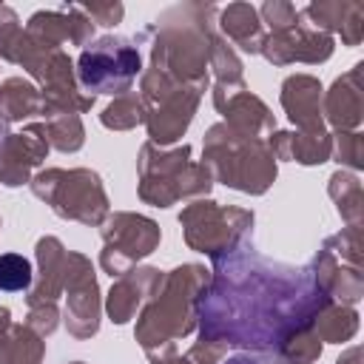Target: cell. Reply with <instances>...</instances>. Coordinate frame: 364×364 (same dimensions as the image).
I'll list each match as a JSON object with an SVG mask.
<instances>
[{
	"label": "cell",
	"instance_id": "277c9868",
	"mask_svg": "<svg viewBox=\"0 0 364 364\" xmlns=\"http://www.w3.org/2000/svg\"><path fill=\"white\" fill-rule=\"evenodd\" d=\"M105 242L108 245L102 250V267L111 276H119V273H125V267L131 262H136L154 250V245L159 242V228L151 219L122 213L105 230Z\"/></svg>",
	"mask_w": 364,
	"mask_h": 364
},
{
	"label": "cell",
	"instance_id": "3957f363",
	"mask_svg": "<svg viewBox=\"0 0 364 364\" xmlns=\"http://www.w3.org/2000/svg\"><path fill=\"white\" fill-rule=\"evenodd\" d=\"M139 71V54L128 40L102 37L80 57V80L88 91L119 94Z\"/></svg>",
	"mask_w": 364,
	"mask_h": 364
},
{
	"label": "cell",
	"instance_id": "e0dca14e",
	"mask_svg": "<svg viewBox=\"0 0 364 364\" xmlns=\"http://www.w3.org/2000/svg\"><path fill=\"white\" fill-rule=\"evenodd\" d=\"M80 11H88L91 17H97L102 26H114L122 17V6H85Z\"/></svg>",
	"mask_w": 364,
	"mask_h": 364
},
{
	"label": "cell",
	"instance_id": "6da1fadb",
	"mask_svg": "<svg viewBox=\"0 0 364 364\" xmlns=\"http://www.w3.org/2000/svg\"><path fill=\"white\" fill-rule=\"evenodd\" d=\"M205 282V270L193 264L179 267L162 279L165 290H156L159 299L145 310L139 324V338L148 353L154 350V344H171V338L185 336L193 327V304Z\"/></svg>",
	"mask_w": 364,
	"mask_h": 364
},
{
	"label": "cell",
	"instance_id": "4fadbf2b",
	"mask_svg": "<svg viewBox=\"0 0 364 364\" xmlns=\"http://www.w3.org/2000/svg\"><path fill=\"white\" fill-rule=\"evenodd\" d=\"M20 355L26 364H37L43 355V344L37 336H31L23 327H14L9 338H3L0 344V361L3 364H20Z\"/></svg>",
	"mask_w": 364,
	"mask_h": 364
},
{
	"label": "cell",
	"instance_id": "ba28073f",
	"mask_svg": "<svg viewBox=\"0 0 364 364\" xmlns=\"http://www.w3.org/2000/svg\"><path fill=\"white\" fill-rule=\"evenodd\" d=\"M318 82L310 77H290L284 82V94L282 102L290 114L293 122H299L307 134H321V119L318 114Z\"/></svg>",
	"mask_w": 364,
	"mask_h": 364
},
{
	"label": "cell",
	"instance_id": "9c48e42d",
	"mask_svg": "<svg viewBox=\"0 0 364 364\" xmlns=\"http://www.w3.org/2000/svg\"><path fill=\"white\" fill-rule=\"evenodd\" d=\"M162 276L156 270H134L131 276H125L117 287H111V296H108V313L117 324L128 321L139 304V293L148 287V284H156Z\"/></svg>",
	"mask_w": 364,
	"mask_h": 364
},
{
	"label": "cell",
	"instance_id": "5b68a950",
	"mask_svg": "<svg viewBox=\"0 0 364 364\" xmlns=\"http://www.w3.org/2000/svg\"><path fill=\"white\" fill-rule=\"evenodd\" d=\"M74 256L77 270H71V264H65V282H68V330L74 336H91L97 330V316H100V304H97V282H94V270L88 264V259Z\"/></svg>",
	"mask_w": 364,
	"mask_h": 364
},
{
	"label": "cell",
	"instance_id": "8992f818",
	"mask_svg": "<svg viewBox=\"0 0 364 364\" xmlns=\"http://www.w3.org/2000/svg\"><path fill=\"white\" fill-rule=\"evenodd\" d=\"M46 128H28L26 134H11L0 154V179L6 185H20L31 165L43 159L48 151L46 136H40Z\"/></svg>",
	"mask_w": 364,
	"mask_h": 364
},
{
	"label": "cell",
	"instance_id": "ac0fdd59",
	"mask_svg": "<svg viewBox=\"0 0 364 364\" xmlns=\"http://www.w3.org/2000/svg\"><path fill=\"white\" fill-rule=\"evenodd\" d=\"M6 324H9V310H6V307H3V310H0V330H3V327H6Z\"/></svg>",
	"mask_w": 364,
	"mask_h": 364
},
{
	"label": "cell",
	"instance_id": "8fae6325",
	"mask_svg": "<svg viewBox=\"0 0 364 364\" xmlns=\"http://www.w3.org/2000/svg\"><path fill=\"white\" fill-rule=\"evenodd\" d=\"M222 26L228 31L230 40H236L245 51H256L262 46V37H259V20H256V11L245 3H236L230 6L225 14H222Z\"/></svg>",
	"mask_w": 364,
	"mask_h": 364
},
{
	"label": "cell",
	"instance_id": "7c38bea8",
	"mask_svg": "<svg viewBox=\"0 0 364 364\" xmlns=\"http://www.w3.org/2000/svg\"><path fill=\"white\" fill-rule=\"evenodd\" d=\"M37 111V91L23 80H9L0 88V114L6 119H23Z\"/></svg>",
	"mask_w": 364,
	"mask_h": 364
},
{
	"label": "cell",
	"instance_id": "7a4b0ae2",
	"mask_svg": "<svg viewBox=\"0 0 364 364\" xmlns=\"http://www.w3.org/2000/svg\"><path fill=\"white\" fill-rule=\"evenodd\" d=\"M63 182H54V171H46L34 179V193L48 199L60 216L80 219V222H100L108 210L105 193L100 188L97 173L91 171H71L63 173Z\"/></svg>",
	"mask_w": 364,
	"mask_h": 364
},
{
	"label": "cell",
	"instance_id": "2e32d148",
	"mask_svg": "<svg viewBox=\"0 0 364 364\" xmlns=\"http://www.w3.org/2000/svg\"><path fill=\"white\" fill-rule=\"evenodd\" d=\"M102 122L105 125H114V128H131V125H136L139 122V105H136V100L125 97V100L114 102L111 108H105Z\"/></svg>",
	"mask_w": 364,
	"mask_h": 364
},
{
	"label": "cell",
	"instance_id": "5bb4252c",
	"mask_svg": "<svg viewBox=\"0 0 364 364\" xmlns=\"http://www.w3.org/2000/svg\"><path fill=\"white\" fill-rule=\"evenodd\" d=\"M327 111H330V119L341 128L358 125V85L347 88V77L338 80L327 100Z\"/></svg>",
	"mask_w": 364,
	"mask_h": 364
},
{
	"label": "cell",
	"instance_id": "30bf717a",
	"mask_svg": "<svg viewBox=\"0 0 364 364\" xmlns=\"http://www.w3.org/2000/svg\"><path fill=\"white\" fill-rule=\"evenodd\" d=\"M37 256H40V267H43V279L37 284V290L31 293V304H43L46 299H54L60 282L65 279V264H68V256L63 253L60 242L57 239H43L37 245Z\"/></svg>",
	"mask_w": 364,
	"mask_h": 364
},
{
	"label": "cell",
	"instance_id": "9a60e30c",
	"mask_svg": "<svg viewBox=\"0 0 364 364\" xmlns=\"http://www.w3.org/2000/svg\"><path fill=\"white\" fill-rule=\"evenodd\" d=\"M31 284V264L17 256V253H6L0 256V290H26Z\"/></svg>",
	"mask_w": 364,
	"mask_h": 364
},
{
	"label": "cell",
	"instance_id": "52a82bcc",
	"mask_svg": "<svg viewBox=\"0 0 364 364\" xmlns=\"http://www.w3.org/2000/svg\"><path fill=\"white\" fill-rule=\"evenodd\" d=\"M267 60L273 63H290V60H324L330 54V40L324 34H316V31H304V28H284V31H276L267 43H262Z\"/></svg>",
	"mask_w": 364,
	"mask_h": 364
}]
</instances>
